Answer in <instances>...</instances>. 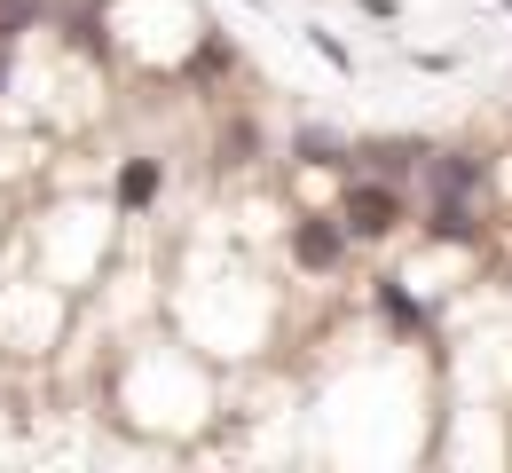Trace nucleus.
Segmentation results:
<instances>
[{
	"instance_id": "f257e3e1",
	"label": "nucleus",
	"mask_w": 512,
	"mask_h": 473,
	"mask_svg": "<svg viewBox=\"0 0 512 473\" xmlns=\"http://www.w3.org/2000/svg\"><path fill=\"white\" fill-rule=\"evenodd\" d=\"M339 221H347V237H394L402 221H410V205H402V182H386V174H371V182H355L347 198H339Z\"/></svg>"
},
{
	"instance_id": "9b49d317",
	"label": "nucleus",
	"mask_w": 512,
	"mask_h": 473,
	"mask_svg": "<svg viewBox=\"0 0 512 473\" xmlns=\"http://www.w3.org/2000/svg\"><path fill=\"white\" fill-rule=\"evenodd\" d=\"M0 87H8V40H0Z\"/></svg>"
},
{
	"instance_id": "39448f33",
	"label": "nucleus",
	"mask_w": 512,
	"mask_h": 473,
	"mask_svg": "<svg viewBox=\"0 0 512 473\" xmlns=\"http://www.w3.org/2000/svg\"><path fill=\"white\" fill-rule=\"evenodd\" d=\"M363 158H371V174L402 182L410 166H426V142H410V135H394V142H363Z\"/></svg>"
},
{
	"instance_id": "1a4fd4ad",
	"label": "nucleus",
	"mask_w": 512,
	"mask_h": 473,
	"mask_svg": "<svg viewBox=\"0 0 512 473\" xmlns=\"http://www.w3.org/2000/svg\"><path fill=\"white\" fill-rule=\"evenodd\" d=\"M300 158H308V166H331V158H339V135H323V127H300Z\"/></svg>"
},
{
	"instance_id": "7ed1b4c3",
	"label": "nucleus",
	"mask_w": 512,
	"mask_h": 473,
	"mask_svg": "<svg viewBox=\"0 0 512 473\" xmlns=\"http://www.w3.org/2000/svg\"><path fill=\"white\" fill-rule=\"evenodd\" d=\"M426 237H434V245H473V237H481V221H473V205H465V198H434Z\"/></svg>"
},
{
	"instance_id": "0eeeda50",
	"label": "nucleus",
	"mask_w": 512,
	"mask_h": 473,
	"mask_svg": "<svg viewBox=\"0 0 512 473\" xmlns=\"http://www.w3.org/2000/svg\"><path fill=\"white\" fill-rule=\"evenodd\" d=\"M150 198H158V158H127V166H119V205L142 213Z\"/></svg>"
},
{
	"instance_id": "f03ea898",
	"label": "nucleus",
	"mask_w": 512,
	"mask_h": 473,
	"mask_svg": "<svg viewBox=\"0 0 512 473\" xmlns=\"http://www.w3.org/2000/svg\"><path fill=\"white\" fill-rule=\"evenodd\" d=\"M339 253H347V221H339V213H308V221L292 229V261L308 276H331Z\"/></svg>"
},
{
	"instance_id": "6e6552de",
	"label": "nucleus",
	"mask_w": 512,
	"mask_h": 473,
	"mask_svg": "<svg viewBox=\"0 0 512 473\" xmlns=\"http://www.w3.org/2000/svg\"><path fill=\"white\" fill-rule=\"evenodd\" d=\"M24 24H40V0H0V40H16Z\"/></svg>"
},
{
	"instance_id": "9d476101",
	"label": "nucleus",
	"mask_w": 512,
	"mask_h": 473,
	"mask_svg": "<svg viewBox=\"0 0 512 473\" xmlns=\"http://www.w3.org/2000/svg\"><path fill=\"white\" fill-rule=\"evenodd\" d=\"M71 40H79L87 56H111V40H103V24H95V16H79V24H71Z\"/></svg>"
},
{
	"instance_id": "20e7f679",
	"label": "nucleus",
	"mask_w": 512,
	"mask_h": 473,
	"mask_svg": "<svg viewBox=\"0 0 512 473\" xmlns=\"http://www.w3.org/2000/svg\"><path fill=\"white\" fill-rule=\"evenodd\" d=\"M426 174H434V198H473V190H481V166H473L465 150H449V158H426Z\"/></svg>"
},
{
	"instance_id": "423d86ee",
	"label": "nucleus",
	"mask_w": 512,
	"mask_h": 473,
	"mask_svg": "<svg viewBox=\"0 0 512 473\" xmlns=\"http://www.w3.org/2000/svg\"><path fill=\"white\" fill-rule=\"evenodd\" d=\"M379 316L394 324V332H426V308L402 292V276H379Z\"/></svg>"
}]
</instances>
